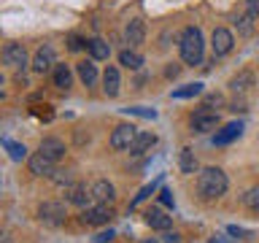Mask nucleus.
<instances>
[{
  "label": "nucleus",
  "mask_w": 259,
  "mask_h": 243,
  "mask_svg": "<svg viewBox=\"0 0 259 243\" xmlns=\"http://www.w3.org/2000/svg\"><path fill=\"white\" fill-rule=\"evenodd\" d=\"M138 138V127L133 125H119L116 130L111 133V149L113 151H130V146H133V141Z\"/></svg>",
  "instance_id": "obj_4"
},
{
  "label": "nucleus",
  "mask_w": 259,
  "mask_h": 243,
  "mask_svg": "<svg viewBox=\"0 0 259 243\" xmlns=\"http://www.w3.org/2000/svg\"><path fill=\"white\" fill-rule=\"evenodd\" d=\"M65 216H68V208H65V202H60V200H46V202H40V208H38V219L46 227H60L65 222Z\"/></svg>",
  "instance_id": "obj_3"
},
{
  "label": "nucleus",
  "mask_w": 259,
  "mask_h": 243,
  "mask_svg": "<svg viewBox=\"0 0 259 243\" xmlns=\"http://www.w3.org/2000/svg\"><path fill=\"white\" fill-rule=\"evenodd\" d=\"M154 143H157V135H154V133H138V138L133 141V146H130V154L141 157V154H146Z\"/></svg>",
  "instance_id": "obj_18"
},
{
  "label": "nucleus",
  "mask_w": 259,
  "mask_h": 243,
  "mask_svg": "<svg viewBox=\"0 0 259 243\" xmlns=\"http://www.w3.org/2000/svg\"><path fill=\"white\" fill-rule=\"evenodd\" d=\"M38 151H44L46 157H52L54 162H60L65 157V143L60 141V138H44L38 146Z\"/></svg>",
  "instance_id": "obj_16"
},
{
  "label": "nucleus",
  "mask_w": 259,
  "mask_h": 243,
  "mask_svg": "<svg viewBox=\"0 0 259 243\" xmlns=\"http://www.w3.org/2000/svg\"><path fill=\"white\" fill-rule=\"evenodd\" d=\"M0 243H14V240H11V235H0Z\"/></svg>",
  "instance_id": "obj_39"
},
{
  "label": "nucleus",
  "mask_w": 259,
  "mask_h": 243,
  "mask_svg": "<svg viewBox=\"0 0 259 243\" xmlns=\"http://www.w3.org/2000/svg\"><path fill=\"white\" fill-rule=\"evenodd\" d=\"M92 194H95V202H105V206H111V202L116 200V189H113V184L105 181V178L92 184Z\"/></svg>",
  "instance_id": "obj_14"
},
{
  "label": "nucleus",
  "mask_w": 259,
  "mask_h": 243,
  "mask_svg": "<svg viewBox=\"0 0 259 243\" xmlns=\"http://www.w3.org/2000/svg\"><path fill=\"white\" fill-rule=\"evenodd\" d=\"M70 84H73V70L68 65H54V87L70 89Z\"/></svg>",
  "instance_id": "obj_22"
},
{
  "label": "nucleus",
  "mask_w": 259,
  "mask_h": 243,
  "mask_svg": "<svg viewBox=\"0 0 259 243\" xmlns=\"http://www.w3.org/2000/svg\"><path fill=\"white\" fill-rule=\"evenodd\" d=\"M227 232H230V235H235V238H246V235H248V230H240V227H235V224H230V227H227Z\"/></svg>",
  "instance_id": "obj_34"
},
{
  "label": "nucleus",
  "mask_w": 259,
  "mask_h": 243,
  "mask_svg": "<svg viewBox=\"0 0 259 243\" xmlns=\"http://www.w3.org/2000/svg\"><path fill=\"white\" fill-rule=\"evenodd\" d=\"M165 73H167V76H170V78H173V76H178V65H170V68H167Z\"/></svg>",
  "instance_id": "obj_38"
},
{
  "label": "nucleus",
  "mask_w": 259,
  "mask_h": 243,
  "mask_svg": "<svg viewBox=\"0 0 259 243\" xmlns=\"http://www.w3.org/2000/svg\"><path fill=\"white\" fill-rule=\"evenodd\" d=\"M216 127H219V113L216 111L200 108L192 116V130L194 133H210V130H216Z\"/></svg>",
  "instance_id": "obj_10"
},
{
  "label": "nucleus",
  "mask_w": 259,
  "mask_h": 243,
  "mask_svg": "<svg viewBox=\"0 0 259 243\" xmlns=\"http://www.w3.org/2000/svg\"><path fill=\"white\" fill-rule=\"evenodd\" d=\"M178 240H181L178 232H165V243H178Z\"/></svg>",
  "instance_id": "obj_36"
},
{
  "label": "nucleus",
  "mask_w": 259,
  "mask_h": 243,
  "mask_svg": "<svg viewBox=\"0 0 259 243\" xmlns=\"http://www.w3.org/2000/svg\"><path fill=\"white\" fill-rule=\"evenodd\" d=\"M146 224H149L151 230L167 232V230H170V224H173V219H170L165 211H159V208H149V211H146Z\"/></svg>",
  "instance_id": "obj_13"
},
{
  "label": "nucleus",
  "mask_w": 259,
  "mask_h": 243,
  "mask_svg": "<svg viewBox=\"0 0 259 243\" xmlns=\"http://www.w3.org/2000/svg\"><path fill=\"white\" fill-rule=\"evenodd\" d=\"M3 62L14 70H24L27 68V52H24L22 44H8L3 49Z\"/></svg>",
  "instance_id": "obj_7"
},
{
  "label": "nucleus",
  "mask_w": 259,
  "mask_h": 243,
  "mask_svg": "<svg viewBox=\"0 0 259 243\" xmlns=\"http://www.w3.org/2000/svg\"><path fill=\"white\" fill-rule=\"evenodd\" d=\"M54 65H57V54H54V49L52 46H40L35 57H32V70L35 73H49V70H54Z\"/></svg>",
  "instance_id": "obj_9"
},
{
  "label": "nucleus",
  "mask_w": 259,
  "mask_h": 243,
  "mask_svg": "<svg viewBox=\"0 0 259 243\" xmlns=\"http://www.w3.org/2000/svg\"><path fill=\"white\" fill-rule=\"evenodd\" d=\"M230 186V178L222 168H202L197 173V194L202 200H219Z\"/></svg>",
  "instance_id": "obj_1"
},
{
  "label": "nucleus",
  "mask_w": 259,
  "mask_h": 243,
  "mask_svg": "<svg viewBox=\"0 0 259 243\" xmlns=\"http://www.w3.org/2000/svg\"><path fill=\"white\" fill-rule=\"evenodd\" d=\"M119 62L124 65V68H130V70H141L143 68V57L138 54V52H133V49L119 52Z\"/></svg>",
  "instance_id": "obj_23"
},
{
  "label": "nucleus",
  "mask_w": 259,
  "mask_h": 243,
  "mask_svg": "<svg viewBox=\"0 0 259 243\" xmlns=\"http://www.w3.org/2000/svg\"><path fill=\"white\" fill-rule=\"evenodd\" d=\"M113 238V232L108 230V232H100V235H97V243H105V240H111Z\"/></svg>",
  "instance_id": "obj_37"
},
{
  "label": "nucleus",
  "mask_w": 259,
  "mask_h": 243,
  "mask_svg": "<svg viewBox=\"0 0 259 243\" xmlns=\"http://www.w3.org/2000/svg\"><path fill=\"white\" fill-rule=\"evenodd\" d=\"M27 168H30V173H32V176H49V178H52L54 168H57V162H54L52 157H46L44 151H35V154H30Z\"/></svg>",
  "instance_id": "obj_6"
},
{
  "label": "nucleus",
  "mask_w": 259,
  "mask_h": 243,
  "mask_svg": "<svg viewBox=\"0 0 259 243\" xmlns=\"http://www.w3.org/2000/svg\"><path fill=\"white\" fill-rule=\"evenodd\" d=\"M84 46H89V40L78 38V35H68V49H70V52H81Z\"/></svg>",
  "instance_id": "obj_30"
},
{
  "label": "nucleus",
  "mask_w": 259,
  "mask_h": 243,
  "mask_svg": "<svg viewBox=\"0 0 259 243\" xmlns=\"http://www.w3.org/2000/svg\"><path fill=\"white\" fill-rule=\"evenodd\" d=\"M178 168H181V173H186V176L197 173V157H194V151L189 146L181 149V154H178Z\"/></svg>",
  "instance_id": "obj_20"
},
{
  "label": "nucleus",
  "mask_w": 259,
  "mask_h": 243,
  "mask_svg": "<svg viewBox=\"0 0 259 243\" xmlns=\"http://www.w3.org/2000/svg\"><path fill=\"white\" fill-rule=\"evenodd\" d=\"M210 243H224V240H222V238H213V240H210Z\"/></svg>",
  "instance_id": "obj_40"
},
{
  "label": "nucleus",
  "mask_w": 259,
  "mask_h": 243,
  "mask_svg": "<svg viewBox=\"0 0 259 243\" xmlns=\"http://www.w3.org/2000/svg\"><path fill=\"white\" fill-rule=\"evenodd\" d=\"M76 73H78V78L84 81L87 87H95V81H97V65H95V60L78 62L76 65Z\"/></svg>",
  "instance_id": "obj_19"
},
{
  "label": "nucleus",
  "mask_w": 259,
  "mask_h": 243,
  "mask_svg": "<svg viewBox=\"0 0 259 243\" xmlns=\"http://www.w3.org/2000/svg\"><path fill=\"white\" fill-rule=\"evenodd\" d=\"M68 200L78 208H89L95 200V194H92V189H87L84 184H73V186H68Z\"/></svg>",
  "instance_id": "obj_11"
},
{
  "label": "nucleus",
  "mask_w": 259,
  "mask_h": 243,
  "mask_svg": "<svg viewBox=\"0 0 259 243\" xmlns=\"http://www.w3.org/2000/svg\"><path fill=\"white\" fill-rule=\"evenodd\" d=\"M210 46H213V54H216V57L230 54V52H232V46H235L232 32L227 30V27H216V30H213V35H210Z\"/></svg>",
  "instance_id": "obj_8"
},
{
  "label": "nucleus",
  "mask_w": 259,
  "mask_h": 243,
  "mask_svg": "<svg viewBox=\"0 0 259 243\" xmlns=\"http://www.w3.org/2000/svg\"><path fill=\"white\" fill-rule=\"evenodd\" d=\"M178 52L186 65H200L202 52H205V40H202L200 27H184L181 38H178Z\"/></svg>",
  "instance_id": "obj_2"
},
{
  "label": "nucleus",
  "mask_w": 259,
  "mask_h": 243,
  "mask_svg": "<svg viewBox=\"0 0 259 243\" xmlns=\"http://www.w3.org/2000/svg\"><path fill=\"white\" fill-rule=\"evenodd\" d=\"M243 206H246L251 214L259 216V186H251V189L243 194Z\"/></svg>",
  "instance_id": "obj_27"
},
{
  "label": "nucleus",
  "mask_w": 259,
  "mask_h": 243,
  "mask_svg": "<svg viewBox=\"0 0 259 243\" xmlns=\"http://www.w3.org/2000/svg\"><path fill=\"white\" fill-rule=\"evenodd\" d=\"M251 81H254V78H251V73H246V70H243V73H240V76H235V78L230 81V87L235 89V92H246V89H248V84H251Z\"/></svg>",
  "instance_id": "obj_28"
},
{
  "label": "nucleus",
  "mask_w": 259,
  "mask_h": 243,
  "mask_svg": "<svg viewBox=\"0 0 259 243\" xmlns=\"http://www.w3.org/2000/svg\"><path fill=\"white\" fill-rule=\"evenodd\" d=\"M127 113H135V116H146V119H154L157 116V111L154 108H141V105H135V108H124Z\"/></svg>",
  "instance_id": "obj_31"
},
{
  "label": "nucleus",
  "mask_w": 259,
  "mask_h": 243,
  "mask_svg": "<svg viewBox=\"0 0 259 243\" xmlns=\"http://www.w3.org/2000/svg\"><path fill=\"white\" fill-rule=\"evenodd\" d=\"M246 11L259 22V0H246Z\"/></svg>",
  "instance_id": "obj_32"
},
{
  "label": "nucleus",
  "mask_w": 259,
  "mask_h": 243,
  "mask_svg": "<svg viewBox=\"0 0 259 243\" xmlns=\"http://www.w3.org/2000/svg\"><path fill=\"white\" fill-rule=\"evenodd\" d=\"M119 87H121V78H119V70L113 68V65H108L103 73V92L108 97H116L119 95Z\"/></svg>",
  "instance_id": "obj_17"
},
{
  "label": "nucleus",
  "mask_w": 259,
  "mask_h": 243,
  "mask_svg": "<svg viewBox=\"0 0 259 243\" xmlns=\"http://www.w3.org/2000/svg\"><path fill=\"white\" fill-rule=\"evenodd\" d=\"M89 54H92V60H108L111 57V46L105 44L103 38H89Z\"/></svg>",
  "instance_id": "obj_21"
},
{
  "label": "nucleus",
  "mask_w": 259,
  "mask_h": 243,
  "mask_svg": "<svg viewBox=\"0 0 259 243\" xmlns=\"http://www.w3.org/2000/svg\"><path fill=\"white\" fill-rule=\"evenodd\" d=\"M159 202H162V206H167V208H173V192H170V189H162V192H159Z\"/></svg>",
  "instance_id": "obj_33"
},
{
  "label": "nucleus",
  "mask_w": 259,
  "mask_h": 243,
  "mask_svg": "<svg viewBox=\"0 0 259 243\" xmlns=\"http://www.w3.org/2000/svg\"><path fill=\"white\" fill-rule=\"evenodd\" d=\"M208 105H222L224 103V97L222 95H208V100H205Z\"/></svg>",
  "instance_id": "obj_35"
},
{
  "label": "nucleus",
  "mask_w": 259,
  "mask_h": 243,
  "mask_svg": "<svg viewBox=\"0 0 259 243\" xmlns=\"http://www.w3.org/2000/svg\"><path fill=\"white\" fill-rule=\"evenodd\" d=\"M111 208L105 206V202H95V206H89L81 211V222L89 224V227H103V224H108L111 222Z\"/></svg>",
  "instance_id": "obj_5"
},
{
  "label": "nucleus",
  "mask_w": 259,
  "mask_h": 243,
  "mask_svg": "<svg viewBox=\"0 0 259 243\" xmlns=\"http://www.w3.org/2000/svg\"><path fill=\"white\" fill-rule=\"evenodd\" d=\"M124 38H127L130 46H141L146 40V24L141 19H130L127 27H124Z\"/></svg>",
  "instance_id": "obj_15"
},
{
  "label": "nucleus",
  "mask_w": 259,
  "mask_h": 243,
  "mask_svg": "<svg viewBox=\"0 0 259 243\" xmlns=\"http://www.w3.org/2000/svg\"><path fill=\"white\" fill-rule=\"evenodd\" d=\"M254 16H251L248 11H243V14H238L235 16V24H238V32L240 35H254Z\"/></svg>",
  "instance_id": "obj_25"
},
{
  "label": "nucleus",
  "mask_w": 259,
  "mask_h": 243,
  "mask_svg": "<svg viewBox=\"0 0 259 243\" xmlns=\"http://www.w3.org/2000/svg\"><path fill=\"white\" fill-rule=\"evenodd\" d=\"M3 146L8 149V157H11L14 162H22V159H30L27 157V149H24V143H14V141H3Z\"/></svg>",
  "instance_id": "obj_26"
},
{
  "label": "nucleus",
  "mask_w": 259,
  "mask_h": 243,
  "mask_svg": "<svg viewBox=\"0 0 259 243\" xmlns=\"http://www.w3.org/2000/svg\"><path fill=\"white\" fill-rule=\"evenodd\" d=\"M202 92V84L200 81H194V84H184V87H178V89H173V100H186V97H197Z\"/></svg>",
  "instance_id": "obj_24"
},
{
  "label": "nucleus",
  "mask_w": 259,
  "mask_h": 243,
  "mask_svg": "<svg viewBox=\"0 0 259 243\" xmlns=\"http://www.w3.org/2000/svg\"><path fill=\"white\" fill-rule=\"evenodd\" d=\"M157 184H159V181H154V184H149V186H143V189H141V194H138V197L133 200V208H135V206H141V202H143L146 197H151V194H154V189H157Z\"/></svg>",
  "instance_id": "obj_29"
},
{
  "label": "nucleus",
  "mask_w": 259,
  "mask_h": 243,
  "mask_svg": "<svg viewBox=\"0 0 259 243\" xmlns=\"http://www.w3.org/2000/svg\"><path fill=\"white\" fill-rule=\"evenodd\" d=\"M240 133H243V125H240V122H230V125H224L222 130H216L213 143H216V146H227V143L238 141Z\"/></svg>",
  "instance_id": "obj_12"
}]
</instances>
